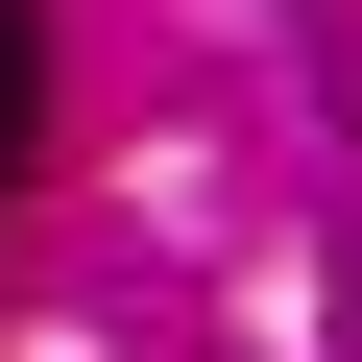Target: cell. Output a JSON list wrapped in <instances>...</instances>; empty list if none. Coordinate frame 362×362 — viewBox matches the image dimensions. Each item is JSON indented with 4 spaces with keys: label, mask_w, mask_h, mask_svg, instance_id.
Returning <instances> with one entry per match:
<instances>
[{
    "label": "cell",
    "mask_w": 362,
    "mask_h": 362,
    "mask_svg": "<svg viewBox=\"0 0 362 362\" xmlns=\"http://www.w3.org/2000/svg\"><path fill=\"white\" fill-rule=\"evenodd\" d=\"M25 121H49V25L0 0V169H25Z\"/></svg>",
    "instance_id": "obj_1"
}]
</instances>
